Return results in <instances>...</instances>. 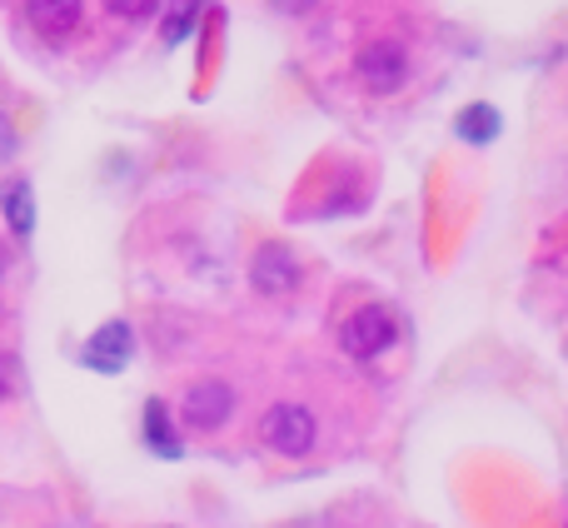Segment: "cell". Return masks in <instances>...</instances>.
Returning <instances> with one entry per match:
<instances>
[{"mask_svg": "<svg viewBox=\"0 0 568 528\" xmlns=\"http://www.w3.org/2000/svg\"><path fill=\"white\" fill-rule=\"evenodd\" d=\"M180 409H185L190 429H220V424L235 414V389H230L225 379H200V384H190Z\"/></svg>", "mask_w": 568, "mask_h": 528, "instance_id": "obj_5", "label": "cell"}, {"mask_svg": "<svg viewBox=\"0 0 568 528\" xmlns=\"http://www.w3.org/2000/svg\"><path fill=\"white\" fill-rule=\"evenodd\" d=\"M250 284H255L260 294H270V299L294 294V284H300V260H294L284 245H265L255 255V264H250Z\"/></svg>", "mask_w": 568, "mask_h": 528, "instance_id": "obj_6", "label": "cell"}, {"mask_svg": "<svg viewBox=\"0 0 568 528\" xmlns=\"http://www.w3.org/2000/svg\"><path fill=\"white\" fill-rule=\"evenodd\" d=\"M260 439L275 454H284V459H300V454L314 449V414L304 404H275L260 419Z\"/></svg>", "mask_w": 568, "mask_h": 528, "instance_id": "obj_2", "label": "cell"}, {"mask_svg": "<svg viewBox=\"0 0 568 528\" xmlns=\"http://www.w3.org/2000/svg\"><path fill=\"white\" fill-rule=\"evenodd\" d=\"M195 20H200V0H180V10H170V20H165V40H170V45H180V40L195 30Z\"/></svg>", "mask_w": 568, "mask_h": 528, "instance_id": "obj_11", "label": "cell"}, {"mask_svg": "<svg viewBox=\"0 0 568 528\" xmlns=\"http://www.w3.org/2000/svg\"><path fill=\"white\" fill-rule=\"evenodd\" d=\"M16 155V130H10V120L0 115V160H10Z\"/></svg>", "mask_w": 568, "mask_h": 528, "instance_id": "obj_14", "label": "cell"}, {"mask_svg": "<svg viewBox=\"0 0 568 528\" xmlns=\"http://www.w3.org/2000/svg\"><path fill=\"white\" fill-rule=\"evenodd\" d=\"M394 339H399V319H394L384 304H364V309H354L349 319L339 324V349L349 354V359H379Z\"/></svg>", "mask_w": 568, "mask_h": 528, "instance_id": "obj_1", "label": "cell"}, {"mask_svg": "<svg viewBox=\"0 0 568 528\" xmlns=\"http://www.w3.org/2000/svg\"><path fill=\"white\" fill-rule=\"evenodd\" d=\"M0 210H6V225L26 240L30 230H36V195H30V180H6V190H0Z\"/></svg>", "mask_w": 568, "mask_h": 528, "instance_id": "obj_8", "label": "cell"}, {"mask_svg": "<svg viewBox=\"0 0 568 528\" xmlns=\"http://www.w3.org/2000/svg\"><path fill=\"white\" fill-rule=\"evenodd\" d=\"M459 135L469 140V145H484V140L499 135V115H494V105H469L459 115Z\"/></svg>", "mask_w": 568, "mask_h": 528, "instance_id": "obj_10", "label": "cell"}, {"mask_svg": "<svg viewBox=\"0 0 568 528\" xmlns=\"http://www.w3.org/2000/svg\"><path fill=\"white\" fill-rule=\"evenodd\" d=\"M354 70H359L364 90H374V95H389V90H399L404 75H409V55H404V45H394V40H374V45L359 50Z\"/></svg>", "mask_w": 568, "mask_h": 528, "instance_id": "obj_3", "label": "cell"}, {"mask_svg": "<svg viewBox=\"0 0 568 528\" xmlns=\"http://www.w3.org/2000/svg\"><path fill=\"white\" fill-rule=\"evenodd\" d=\"M16 389H20V364L10 359L6 349H0V399H10Z\"/></svg>", "mask_w": 568, "mask_h": 528, "instance_id": "obj_13", "label": "cell"}, {"mask_svg": "<svg viewBox=\"0 0 568 528\" xmlns=\"http://www.w3.org/2000/svg\"><path fill=\"white\" fill-rule=\"evenodd\" d=\"M130 354H135V329H130L125 319H110L90 334V344L80 349V359H85L95 374H120L130 364Z\"/></svg>", "mask_w": 568, "mask_h": 528, "instance_id": "obj_4", "label": "cell"}, {"mask_svg": "<svg viewBox=\"0 0 568 528\" xmlns=\"http://www.w3.org/2000/svg\"><path fill=\"white\" fill-rule=\"evenodd\" d=\"M145 444L155 454H165V459H180V434H175V424H170V409L160 399L145 404Z\"/></svg>", "mask_w": 568, "mask_h": 528, "instance_id": "obj_9", "label": "cell"}, {"mask_svg": "<svg viewBox=\"0 0 568 528\" xmlns=\"http://www.w3.org/2000/svg\"><path fill=\"white\" fill-rule=\"evenodd\" d=\"M105 6L115 10L120 20H145V16H155L160 0H105Z\"/></svg>", "mask_w": 568, "mask_h": 528, "instance_id": "obj_12", "label": "cell"}, {"mask_svg": "<svg viewBox=\"0 0 568 528\" xmlns=\"http://www.w3.org/2000/svg\"><path fill=\"white\" fill-rule=\"evenodd\" d=\"M26 16L40 35L65 40L80 26V16H85V0H26Z\"/></svg>", "mask_w": 568, "mask_h": 528, "instance_id": "obj_7", "label": "cell"}]
</instances>
